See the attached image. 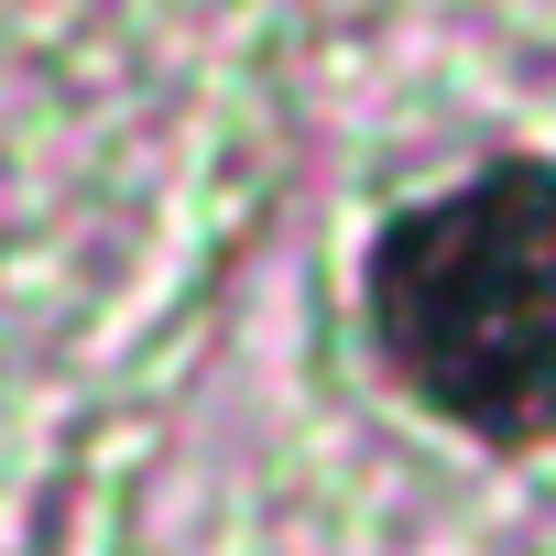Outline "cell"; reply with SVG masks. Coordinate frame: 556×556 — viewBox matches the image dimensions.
I'll list each match as a JSON object with an SVG mask.
<instances>
[{
	"instance_id": "6da1fadb",
	"label": "cell",
	"mask_w": 556,
	"mask_h": 556,
	"mask_svg": "<svg viewBox=\"0 0 556 556\" xmlns=\"http://www.w3.org/2000/svg\"><path fill=\"white\" fill-rule=\"evenodd\" d=\"M382 361L480 437H556V164H502L371 251Z\"/></svg>"
}]
</instances>
